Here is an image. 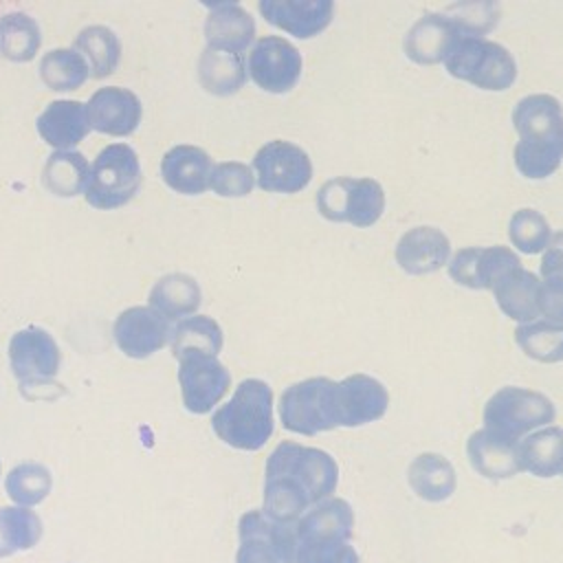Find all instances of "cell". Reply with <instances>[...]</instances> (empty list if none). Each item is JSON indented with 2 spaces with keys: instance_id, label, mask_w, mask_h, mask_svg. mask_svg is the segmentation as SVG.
I'll return each mask as SVG.
<instances>
[{
  "instance_id": "1",
  "label": "cell",
  "mask_w": 563,
  "mask_h": 563,
  "mask_svg": "<svg viewBox=\"0 0 563 563\" xmlns=\"http://www.w3.org/2000/svg\"><path fill=\"white\" fill-rule=\"evenodd\" d=\"M264 475L262 512L286 523L334 493L339 466L330 453L286 440L268 455Z\"/></svg>"
},
{
  "instance_id": "2",
  "label": "cell",
  "mask_w": 563,
  "mask_h": 563,
  "mask_svg": "<svg viewBox=\"0 0 563 563\" xmlns=\"http://www.w3.org/2000/svg\"><path fill=\"white\" fill-rule=\"evenodd\" d=\"M519 134L515 167L521 176L539 180L554 174L563 161V106L545 92L528 95L512 110Z\"/></svg>"
},
{
  "instance_id": "3",
  "label": "cell",
  "mask_w": 563,
  "mask_h": 563,
  "mask_svg": "<svg viewBox=\"0 0 563 563\" xmlns=\"http://www.w3.org/2000/svg\"><path fill=\"white\" fill-rule=\"evenodd\" d=\"M216 435L233 449L257 451L273 435V389L260 378L242 380L213 416Z\"/></svg>"
},
{
  "instance_id": "4",
  "label": "cell",
  "mask_w": 563,
  "mask_h": 563,
  "mask_svg": "<svg viewBox=\"0 0 563 563\" xmlns=\"http://www.w3.org/2000/svg\"><path fill=\"white\" fill-rule=\"evenodd\" d=\"M449 75L484 90H506L517 79L510 51L486 37L462 35L444 59Z\"/></svg>"
},
{
  "instance_id": "5",
  "label": "cell",
  "mask_w": 563,
  "mask_h": 563,
  "mask_svg": "<svg viewBox=\"0 0 563 563\" xmlns=\"http://www.w3.org/2000/svg\"><path fill=\"white\" fill-rule=\"evenodd\" d=\"M141 178L136 152L125 143H112L103 147L90 165L84 196L95 209H117L136 196Z\"/></svg>"
},
{
  "instance_id": "6",
  "label": "cell",
  "mask_w": 563,
  "mask_h": 563,
  "mask_svg": "<svg viewBox=\"0 0 563 563\" xmlns=\"http://www.w3.org/2000/svg\"><path fill=\"white\" fill-rule=\"evenodd\" d=\"M279 418L284 429L301 435H314L339 427L336 380L314 376L286 387L279 398Z\"/></svg>"
},
{
  "instance_id": "7",
  "label": "cell",
  "mask_w": 563,
  "mask_h": 563,
  "mask_svg": "<svg viewBox=\"0 0 563 563\" xmlns=\"http://www.w3.org/2000/svg\"><path fill=\"white\" fill-rule=\"evenodd\" d=\"M317 209L332 222L372 227L385 209V191L374 178L334 176L317 191Z\"/></svg>"
},
{
  "instance_id": "8",
  "label": "cell",
  "mask_w": 563,
  "mask_h": 563,
  "mask_svg": "<svg viewBox=\"0 0 563 563\" xmlns=\"http://www.w3.org/2000/svg\"><path fill=\"white\" fill-rule=\"evenodd\" d=\"M556 416L552 400L526 387H501L484 405V429L517 440L537 427H545Z\"/></svg>"
},
{
  "instance_id": "9",
  "label": "cell",
  "mask_w": 563,
  "mask_h": 563,
  "mask_svg": "<svg viewBox=\"0 0 563 563\" xmlns=\"http://www.w3.org/2000/svg\"><path fill=\"white\" fill-rule=\"evenodd\" d=\"M240 550L235 563H295L297 521H275L262 510L240 519Z\"/></svg>"
},
{
  "instance_id": "10",
  "label": "cell",
  "mask_w": 563,
  "mask_h": 563,
  "mask_svg": "<svg viewBox=\"0 0 563 563\" xmlns=\"http://www.w3.org/2000/svg\"><path fill=\"white\" fill-rule=\"evenodd\" d=\"M257 185L273 194H297L312 178L310 156L295 143L275 139L264 143L253 158Z\"/></svg>"
},
{
  "instance_id": "11",
  "label": "cell",
  "mask_w": 563,
  "mask_h": 563,
  "mask_svg": "<svg viewBox=\"0 0 563 563\" xmlns=\"http://www.w3.org/2000/svg\"><path fill=\"white\" fill-rule=\"evenodd\" d=\"M9 361L13 376L22 387H44L59 369V347L44 328L18 330L9 341Z\"/></svg>"
},
{
  "instance_id": "12",
  "label": "cell",
  "mask_w": 563,
  "mask_h": 563,
  "mask_svg": "<svg viewBox=\"0 0 563 563\" xmlns=\"http://www.w3.org/2000/svg\"><path fill=\"white\" fill-rule=\"evenodd\" d=\"M246 66L255 86L279 95L297 84L301 75V53L279 35H264L253 44Z\"/></svg>"
},
{
  "instance_id": "13",
  "label": "cell",
  "mask_w": 563,
  "mask_h": 563,
  "mask_svg": "<svg viewBox=\"0 0 563 563\" xmlns=\"http://www.w3.org/2000/svg\"><path fill=\"white\" fill-rule=\"evenodd\" d=\"M178 361V383L185 407L191 413L211 411L231 387L229 369L209 354H189Z\"/></svg>"
},
{
  "instance_id": "14",
  "label": "cell",
  "mask_w": 563,
  "mask_h": 563,
  "mask_svg": "<svg viewBox=\"0 0 563 563\" xmlns=\"http://www.w3.org/2000/svg\"><path fill=\"white\" fill-rule=\"evenodd\" d=\"M174 325L167 317L150 306L123 310L112 325L117 347L130 358H147L172 341Z\"/></svg>"
},
{
  "instance_id": "15",
  "label": "cell",
  "mask_w": 563,
  "mask_h": 563,
  "mask_svg": "<svg viewBox=\"0 0 563 563\" xmlns=\"http://www.w3.org/2000/svg\"><path fill=\"white\" fill-rule=\"evenodd\" d=\"M389 405L387 389L367 374H352L336 383L339 427H361L385 416Z\"/></svg>"
},
{
  "instance_id": "16",
  "label": "cell",
  "mask_w": 563,
  "mask_h": 563,
  "mask_svg": "<svg viewBox=\"0 0 563 563\" xmlns=\"http://www.w3.org/2000/svg\"><path fill=\"white\" fill-rule=\"evenodd\" d=\"M521 264L508 246H468L460 249L449 262V275L466 288H493V284L512 266Z\"/></svg>"
},
{
  "instance_id": "17",
  "label": "cell",
  "mask_w": 563,
  "mask_h": 563,
  "mask_svg": "<svg viewBox=\"0 0 563 563\" xmlns=\"http://www.w3.org/2000/svg\"><path fill=\"white\" fill-rule=\"evenodd\" d=\"M86 114L92 130L110 136H128L139 128L143 108L132 90L106 86L90 97Z\"/></svg>"
},
{
  "instance_id": "18",
  "label": "cell",
  "mask_w": 563,
  "mask_h": 563,
  "mask_svg": "<svg viewBox=\"0 0 563 563\" xmlns=\"http://www.w3.org/2000/svg\"><path fill=\"white\" fill-rule=\"evenodd\" d=\"M257 7L266 22L299 40L319 35L334 13L332 0H262Z\"/></svg>"
},
{
  "instance_id": "19",
  "label": "cell",
  "mask_w": 563,
  "mask_h": 563,
  "mask_svg": "<svg viewBox=\"0 0 563 563\" xmlns=\"http://www.w3.org/2000/svg\"><path fill=\"white\" fill-rule=\"evenodd\" d=\"M451 242L438 227H413L402 233L396 244V262L409 275H427L440 271L449 262Z\"/></svg>"
},
{
  "instance_id": "20",
  "label": "cell",
  "mask_w": 563,
  "mask_h": 563,
  "mask_svg": "<svg viewBox=\"0 0 563 563\" xmlns=\"http://www.w3.org/2000/svg\"><path fill=\"white\" fill-rule=\"evenodd\" d=\"M352 528V506L341 497H328L297 519V543L350 541Z\"/></svg>"
},
{
  "instance_id": "21",
  "label": "cell",
  "mask_w": 563,
  "mask_h": 563,
  "mask_svg": "<svg viewBox=\"0 0 563 563\" xmlns=\"http://www.w3.org/2000/svg\"><path fill=\"white\" fill-rule=\"evenodd\" d=\"M205 22V37L209 48L240 53L255 40V20L238 2H211Z\"/></svg>"
},
{
  "instance_id": "22",
  "label": "cell",
  "mask_w": 563,
  "mask_h": 563,
  "mask_svg": "<svg viewBox=\"0 0 563 563\" xmlns=\"http://www.w3.org/2000/svg\"><path fill=\"white\" fill-rule=\"evenodd\" d=\"M462 35L466 33H462L446 15L429 13L405 35V53L418 64H440Z\"/></svg>"
},
{
  "instance_id": "23",
  "label": "cell",
  "mask_w": 563,
  "mask_h": 563,
  "mask_svg": "<svg viewBox=\"0 0 563 563\" xmlns=\"http://www.w3.org/2000/svg\"><path fill=\"white\" fill-rule=\"evenodd\" d=\"M211 156L196 145H174L161 161V176L178 194L196 196L209 187Z\"/></svg>"
},
{
  "instance_id": "24",
  "label": "cell",
  "mask_w": 563,
  "mask_h": 563,
  "mask_svg": "<svg viewBox=\"0 0 563 563\" xmlns=\"http://www.w3.org/2000/svg\"><path fill=\"white\" fill-rule=\"evenodd\" d=\"M495 292L497 306L506 317L519 323H528L541 314L539 308V290L541 279L526 271L521 264L508 268L490 288Z\"/></svg>"
},
{
  "instance_id": "25",
  "label": "cell",
  "mask_w": 563,
  "mask_h": 563,
  "mask_svg": "<svg viewBox=\"0 0 563 563\" xmlns=\"http://www.w3.org/2000/svg\"><path fill=\"white\" fill-rule=\"evenodd\" d=\"M466 453L473 468L488 479H506L521 471L517 460V440L488 429L471 433L466 440Z\"/></svg>"
},
{
  "instance_id": "26",
  "label": "cell",
  "mask_w": 563,
  "mask_h": 563,
  "mask_svg": "<svg viewBox=\"0 0 563 563\" xmlns=\"http://www.w3.org/2000/svg\"><path fill=\"white\" fill-rule=\"evenodd\" d=\"M35 128L40 136L59 152L73 150L90 130L86 106L81 101L59 99L44 108L37 117Z\"/></svg>"
},
{
  "instance_id": "27",
  "label": "cell",
  "mask_w": 563,
  "mask_h": 563,
  "mask_svg": "<svg viewBox=\"0 0 563 563\" xmlns=\"http://www.w3.org/2000/svg\"><path fill=\"white\" fill-rule=\"evenodd\" d=\"M519 468L537 477H554L563 473V429L543 427L517 442Z\"/></svg>"
},
{
  "instance_id": "28",
  "label": "cell",
  "mask_w": 563,
  "mask_h": 563,
  "mask_svg": "<svg viewBox=\"0 0 563 563\" xmlns=\"http://www.w3.org/2000/svg\"><path fill=\"white\" fill-rule=\"evenodd\" d=\"M200 299L202 295L198 282L185 273H169L161 277L150 290V308L169 321L194 314L200 306Z\"/></svg>"
},
{
  "instance_id": "29",
  "label": "cell",
  "mask_w": 563,
  "mask_h": 563,
  "mask_svg": "<svg viewBox=\"0 0 563 563\" xmlns=\"http://www.w3.org/2000/svg\"><path fill=\"white\" fill-rule=\"evenodd\" d=\"M413 493L427 501H442L455 493V468L440 453H420L407 473Z\"/></svg>"
},
{
  "instance_id": "30",
  "label": "cell",
  "mask_w": 563,
  "mask_h": 563,
  "mask_svg": "<svg viewBox=\"0 0 563 563\" xmlns=\"http://www.w3.org/2000/svg\"><path fill=\"white\" fill-rule=\"evenodd\" d=\"M198 77L205 90L213 95H233L246 81L244 57L220 48H205L198 62Z\"/></svg>"
},
{
  "instance_id": "31",
  "label": "cell",
  "mask_w": 563,
  "mask_h": 563,
  "mask_svg": "<svg viewBox=\"0 0 563 563\" xmlns=\"http://www.w3.org/2000/svg\"><path fill=\"white\" fill-rule=\"evenodd\" d=\"M88 176H90V167L84 154L75 150H64L46 158L42 183L51 194L62 198H73L86 191Z\"/></svg>"
},
{
  "instance_id": "32",
  "label": "cell",
  "mask_w": 563,
  "mask_h": 563,
  "mask_svg": "<svg viewBox=\"0 0 563 563\" xmlns=\"http://www.w3.org/2000/svg\"><path fill=\"white\" fill-rule=\"evenodd\" d=\"M172 354L176 358L189 354H209L216 356L222 350V330L207 314L185 317L174 325L172 332Z\"/></svg>"
},
{
  "instance_id": "33",
  "label": "cell",
  "mask_w": 563,
  "mask_h": 563,
  "mask_svg": "<svg viewBox=\"0 0 563 563\" xmlns=\"http://www.w3.org/2000/svg\"><path fill=\"white\" fill-rule=\"evenodd\" d=\"M75 48L79 51V55L88 64L90 75L97 77V79L112 75L117 64H119V57H121L119 37L114 35L112 29L101 26V24L86 26L77 35Z\"/></svg>"
},
{
  "instance_id": "34",
  "label": "cell",
  "mask_w": 563,
  "mask_h": 563,
  "mask_svg": "<svg viewBox=\"0 0 563 563\" xmlns=\"http://www.w3.org/2000/svg\"><path fill=\"white\" fill-rule=\"evenodd\" d=\"M42 44L37 22L26 13H7L0 18V55L11 62H29Z\"/></svg>"
},
{
  "instance_id": "35",
  "label": "cell",
  "mask_w": 563,
  "mask_h": 563,
  "mask_svg": "<svg viewBox=\"0 0 563 563\" xmlns=\"http://www.w3.org/2000/svg\"><path fill=\"white\" fill-rule=\"evenodd\" d=\"M90 70L84 57L70 48H55L48 51L40 62V77L46 88L66 92L77 90L88 79Z\"/></svg>"
},
{
  "instance_id": "36",
  "label": "cell",
  "mask_w": 563,
  "mask_h": 563,
  "mask_svg": "<svg viewBox=\"0 0 563 563\" xmlns=\"http://www.w3.org/2000/svg\"><path fill=\"white\" fill-rule=\"evenodd\" d=\"M517 345L534 361L559 363L563 361V323L539 319L534 323H521L515 330Z\"/></svg>"
},
{
  "instance_id": "37",
  "label": "cell",
  "mask_w": 563,
  "mask_h": 563,
  "mask_svg": "<svg viewBox=\"0 0 563 563\" xmlns=\"http://www.w3.org/2000/svg\"><path fill=\"white\" fill-rule=\"evenodd\" d=\"M508 233H510V242L521 253H528V255L545 251L552 240V229L548 220L537 209H530V207L512 213Z\"/></svg>"
},
{
  "instance_id": "38",
  "label": "cell",
  "mask_w": 563,
  "mask_h": 563,
  "mask_svg": "<svg viewBox=\"0 0 563 563\" xmlns=\"http://www.w3.org/2000/svg\"><path fill=\"white\" fill-rule=\"evenodd\" d=\"M40 537V519L24 508H0V554L29 548Z\"/></svg>"
},
{
  "instance_id": "39",
  "label": "cell",
  "mask_w": 563,
  "mask_h": 563,
  "mask_svg": "<svg viewBox=\"0 0 563 563\" xmlns=\"http://www.w3.org/2000/svg\"><path fill=\"white\" fill-rule=\"evenodd\" d=\"M51 490V475L40 464H20L7 475V493L13 501L37 504Z\"/></svg>"
},
{
  "instance_id": "40",
  "label": "cell",
  "mask_w": 563,
  "mask_h": 563,
  "mask_svg": "<svg viewBox=\"0 0 563 563\" xmlns=\"http://www.w3.org/2000/svg\"><path fill=\"white\" fill-rule=\"evenodd\" d=\"M209 187L218 196L238 198V196L251 194V189L255 187V176L249 165L238 163V161H224V163L213 165Z\"/></svg>"
},
{
  "instance_id": "41",
  "label": "cell",
  "mask_w": 563,
  "mask_h": 563,
  "mask_svg": "<svg viewBox=\"0 0 563 563\" xmlns=\"http://www.w3.org/2000/svg\"><path fill=\"white\" fill-rule=\"evenodd\" d=\"M499 18V9L493 2H460L449 7V20L466 35L479 37L490 31Z\"/></svg>"
},
{
  "instance_id": "42",
  "label": "cell",
  "mask_w": 563,
  "mask_h": 563,
  "mask_svg": "<svg viewBox=\"0 0 563 563\" xmlns=\"http://www.w3.org/2000/svg\"><path fill=\"white\" fill-rule=\"evenodd\" d=\"M295 563H361L350 541L339 543H297Z\"/></svg>"
},
{
  "instance_id": "43",
  "label": "cell",
  "mask_w": 563,
  "mask_h": 563,
  "mask_svg": "<svg viewBox=\"0 0 563 563\" xmlns=\"http://www.w3.org/2000/svg\"><path fill=\"white\" fill-rule=\"evenodd\" d=\"M539 308L548 321L563 323V275L541 277Z\"/></svg>"
},
{
  "instance_id": "44",
  "label": "cell",
  "mask_w": 563,
  "mask_h": 563,
  "mask_svg": "<svg viewBox=\"0 0 563 563\" xmlns=\"http://www.w3.org/2000/svg\"><path fill=\"white\" fill-rule=\"evenodd\" d=\"M541 277L545 275H563V231L554 233L543 257H541Z\"/></svg>"
}]
</instances>
